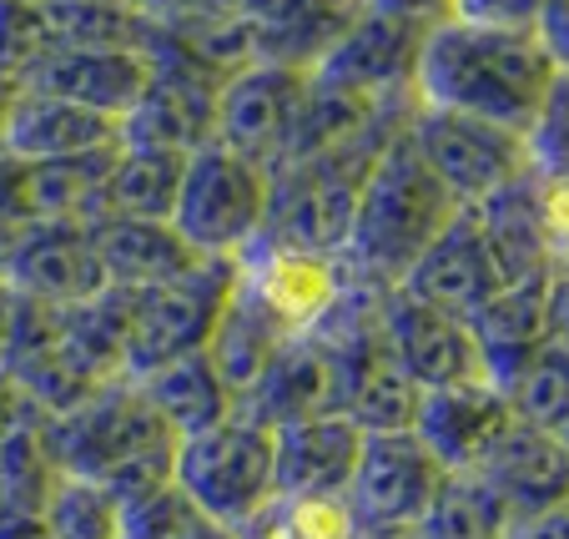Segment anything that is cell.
Masks as SVG:
<instances>
[{
  "instance_id": "obj_6",
  "label": "cell",
  "mask_w": 569,
  "mask_h": 539,
  "mask_svg": "<svg viewBox=\"0 0 569 539\" xmlns=\"http://www.w3.org/2000/svg\"><path fill=\"white\" fill-rule=\"evenodd\" d=\"M237 292V258H202L187 278L137 292L127 343V378H147L172 358L202 353L222 308Z\"/></svg>"
},
{
  "instance_id": "obj_33",
  "label": "cell",
  "mask_w": 569,
  "mask_h": 539,
  "mask_svg": "<svg viewBox=\"0 0 569 539\" xmlns=\"http://www.w3.org/2000/svg\"><path fill=\"white\" fill-rule=\"evenodd\" d=\"M343 495H272L248 525L237 529L242 539H348L353 535Z\"/></svg>"
},
{
  "instance_id": "obj_52",
  "label": "cell",
  "mask_w": 569,
  "mask_h": 539,
  "mask_svg": "<svg viewBox=\"0 0 569 539\" xmlns=\"http://www.w3.org/2000/svg\"><path fill=\"white\" fill-rule=\"evenodd\" d=\"M348 539H413V535H393V529H353Z\"/></svg>"
},
{
  "instance_id": "obj_23",
  "label": "cell",
  "mask_w": 569,
  "mask_h": 539,
  "mask_svg": "<svg viewBox=\"0 0 569 539\" xmlns=\"http://www.w3.org/2000/svg\"><path fill=\"white\" fill-rule=\"evenodd\" d=\"M217 127V91H202L192 81L151 76L141 101L121 117V147L167 151V157H192L212 141Z\"/></svg>"
},
{
  "instance_id": "obj_42",
  "label": "cell",
  "mask_w": 569,
  "mask_h": 539,
  "mask_svg": "<svg viewBox=\"0 0 569 539\" xmlns=\"http://www.w3.org/2000/svg\"><path fill=\"white\" fill-rule=\"evenodd\" d=\"M539 212L555 258L569 262V177H539Z\"/></svg>"
},
{
  "instance_id": "obj_50",
  "label": "cell",
  "mask_w": 569,
  "mask_h": 539,
  "mask_svg": "<svg viewBox=\"0 0 569 539\" xmlns=\"http://www.w3.org/2000/svg\"><path fill=\"white\" fill-rule=\"evenodd\" d=\"M21 101V81H11V76H0V131H6V121H11V107Z\"/></svg>"
},
{
  "instance_id": "obj_11",
  "label": "cell",
  "mask_w": 569,
  "mask_h": 539,
  "mask_svg": "<svg viewBox=\"0 0 569 539\" xmlns=\"http://www.w3.org/2000/svg\"><path fill=\"white\" fill-rule=\"evenodd\" d=\"M383 343L393 353V363L429 389H449V383H473L483 378V353L473 343L469 323L443 308L409 298L403 288L383 292Z\"/></svg>"
},
{
  "instance_id": "obj_43",
  "label": "cell",
  "mask_w": 569,
  "mask_h": 539,
  "mask_svg": "<svg viewBox=\"0 0 569 539\" xmlns=\"http://www.w3.org/2000/svg\"><path fill=\"white\" fill-rule=\"evenodd\" d=\"M535 36L545 46V56L555 61V71H569V0H549Z\"/></svg>"
},
{
  "instance_id": "obj_31",
  "label": "cell",
  "mask_w": 569,
  "mask_h": 539,
  "mask_svg": "<svg viewBox=\"0 0 569 539\" xmlns=\"http://www.w3.org/2000/svg\"><path fill=\"white\" fill-rule=\"evenodd\" d=\"M515 515L479 475H443L413 539H505Z\"/></svg>"
},
{
  "instance_id": "obj_45",
  "label": "cell",
  "mask_w": 569,
  "mask_h": 539,
  "mask_svg": "<svg viewBox=\"0 0 569 539\" xmlns=\"http://www.w3.org/2000/svg\"><path fill=\"white\" fill-rule=\"evenodd\" d=\"M505 539H569V505L545 509V515H525V519H515Z\"/></svg>"
},
{
  "instance_id": "obj_15",
  "label": "cell",
  "mask_w": 569,
  "mask_h": 539,
  "mask_svg": "<svg viewBox=\"0 0 569 539\" xmlns=\"http://www.w3.org/2000/svg\"><path fill=\"white\" fill-rule=\"evenodd\" d=\"M151 87V61L131 46H101V51H46L31 66L21 91H46V97L91 107L101 117L121 121Z\"/></svg>"
},
{
  "instance_id": "obj_49",
  "label": "cell",
  "mask_w": 569,
  "mask_h": 539,
  "mask_svg": "<svg viewBox=\"0 0 569 539\" xmlns=\"http://www.w3.org/2000/svg\"><path fill=\"white\" fill-rule=\"evenodd\" d=\"M11 313H16V288L0 278V348H6V333H11Z\"/></svg>"
},
{
  "instance_id": "obj_47",
  "label": "cell",
  "mask_w": 569,
  "mask_h": 539,
  "mask_svg": "<svg viewBox=\"0 0 569 539\" xmlns=\"http://www.w3.org/2000/svg\"><path fill=\"white\" fill-rule=\"evenodd\" d=\"M0 539H51L41 515H0Z\"/></svg>"
},
{
  "instance_id": "obj_7",
  "label": "cell",
  "mask_w": 569,
  "mask_h": 539,
  "mask_svg": "<svg viewBox=\"0 0 569 539\" xmlns=\"http://www.w3.org/2000/svg\"><path fill=\"white\" fill-rule=\"evenodd\" d=\"M409 141L429 162V172L459 197V207H479L483 197H495L519 172H529V147L519 131L463 117V111L419 107L409 121Z\"/></svg>"
},
{
  "instance_id": "obj_41",
  "label": "cell",
  "mask_w": 569,
  "mask_h": 539,
  "mask_svg": "<svg viewBox=\"0 0 569 539\" xmlns=\"http://www.w3.org/2000/svg\"><path fill=\"white\" fill-rule=\"evenodd\" d=\"M368 11L429 36V31H439V26L453 21V0H368Z\"/></svg>"
},
{
  "instance_id": "obj_18",
  "label": "cell",
  "mask_w": 569,
  "mask_h": 539,
  "mask_svg": "<svg viewBox=\"0 0 569 539\" xmlns=\"http://www.w3.org/2000/svg\"><path fill=\"white\" fill-rule=\"evenodd\" d=\"M423 31L398 26L388 16L368 11L333 51L312 66L322 87L353 91V97H388V91H409L413 87V66H419Z\"/></svg>"
},
{
  "instance_id": "obj_40",
  "label": "cell",
  "mask_w": 569,
  "mask_h": 539,
  "mask_svg": "<svg viewBox=\"0 0 569 539\" xmlns=\"http://www.w3.org/2000/svg\"><path fill=\"white\" fill-rule=\"evenodd\" d=\"M131 11L151 26L177 21H217V16H242V0H127Z\"/></svg>"
},
{
  "instance_id": "obj_5",
  "label": "cell",
  "mask_w": 569,
  "mask_h": 539,
  "mask_svg": "<svg viewBox=\"0 0 569 539\" xmlns=\"http://www.w3.org/2000/svg\"><path fill=\"white\" fill-rule=\"evenodd\" d=\"M268 167L237 157L222 141H207L187 157L182 192H177L172 227L197 258H242L262 238L268 222Z\"/></svg>"
},
{
  "instance_id": "obj_1",
  "label": "cell",
  "mask_w": 569,
  "mask_h": 539,
  "mask_svg": "<svg viewBox=\"0 0 569 539\" xmlns=\"http://www.w3.org/2000/svg\"><path fill=\"white\" fill-rule=\"evenodd\" d=\"M555 81V61L545 56L535 31H483V26L449 21L423 36L413 66L419 107L463 111L525 137L545 107Z\"/></svg>"
},
{
  "instance_id": "obj_44",
  "label": "cell",
  "mask_w": 569,
  "mask_h": 539,
  "mask_svg": "<svg viewBox=\"0 0 569 539\" xmlns=\"http://www.w3.org/2000/svg\"><path fill=\"white\" fill-rule=\"evenodd\" d=\"M0 222H26V162L0 147Z\"/></svg>"
},
{
  "instance_id": "obj_4",
  "label": "cell",
  "mask_w": 569,
  "mask_h": 539,
  "mask_svg": "<svg viewBox=\"0 0 569 539\" xmlns=\"http://www.w3.org/2000/svg\"><path fill=\"white\" fill-rule=\"evenodd\" d=\"M172 479L187 489L202 519L227 529H242L272 495H278V475H272V429L258 423L252 413H227L222 423L177 439V469Z\"/></svg>"
},
{
  "instance_id": "obj_38",
  "label": "cell",
  "mask_w": 569,
  "mask_h": 539,
  "mask_svg": "<svg viewBox=\"0 0 569 539\" xmlns=\"http://www.w3.org/2000/svg\"><path fill=\"white\" fill-rule=\"evenodd\" d=\"M529 167L539 177H569V71H555L545 91V107L525 131Z\"/></svg>"
},
{
  "instance_id": "obj_12",
  "label": "cell",
  "mask_w": 569,
  "mask_h": 539,
  "mask_svg": "<svg viewBox=\"0 0 569 539\" xmlns=\"http://www.w3.org/2000/svg\"><path fill=\"white\" fill-rule=\"evenodd\" d=\"M237 282H242V292L258 302L282 333L298 338V333H312L318 318L343 292V262L318 258V252H298V248H278V242L258 238L237 258Z\"/></svg>"
},
{
  "instance_id": "obj_14",
  "label": "cell",
  "mask_w": 569,
  "mask_h": 539,
  "mask_svg": "<svg viewBox=\"0 0 569 539\" xmlns=\"http://www.w3.org/2000/svg\"><path fill=\"white\" fill-rule=\"evenodd\" d=\"M509 423H515V409L489 378L429 389L413 413V433L443 465V475H473L489 459V449L505 439Z\"/></svg>"
},
{
  "instance_id": "obj_36",
  "label": "cell",
  "mask_w": 569,
  "mask_h": 539,
  "mask_svg": "<svg viewBox=\"0 0 569 539\" xmlns=\"http://www.w3.org/2000/svg\"><path fill=\"white\" fill-rule=\"evenodd\" d=\"M197 525H202V509L187 499L177 479L121 505V539H187Z\"/></svg>"
},
{
  "instance_id": "obj_51",
  "label": "cell",
  "mask_w": 569,
  "mask_h": 539,
  "mask_svg": "<svg viewBox=\"0 0 569 539\" xmlns=\"http://www.w3.org/2000/svg\"><path fill=\"white\" fill-rule=\"evenodd\" d=\"M187 539H242V535H237V529H227V525H212V519H202V525H197Z\"/></svg>"
},
{
  "instance_id": "obj_39",
  "label": "cell",
  "mask_w": 569,
  "mask_h": 539,
  "mask_svg": "<svg viewBox=\"0 0 569 539\" xmlns=\"http://www.w3.org/2000/svg\"><path fill=\"white\" fill-rule=\"evenodd\" d=\"M549 0H453V21L483 31H535Z\"/></svg>"
},
{
  "instance_id": "obj_35",
  "label": "cell",
  "mask_w": 569,
  "mask_h": 539,
  "mask_svg": "<svg viewBox=\"0 0 569 539\" xmlns=\"http://www.w3.org/2000/svg\"><path fill=\"white\" fill-rule=\"evenodd\" d=\"M41 519L51 539H121V499L97 479L61 475Z\"/></svg>"
},
{
  "instance_id": "obj_53",
  "label": "cell",
  "mask_w": 569,
  "mask_h": 539,
  "mask_svg": "<svg viewBox=\"0 0 569 539\" xmlns=\"http://www.w3.org/2000/svg\"><path fill=\"white\" fill-rule=\"evenodd\" d=\"M268 6H272V0H242V16H252V21H258V16L268 11Z\"/></svg>"
},
{
  "instance_id": "obj_24",
  "label": "cell",
  "mask_w": 569,
  "mask_h": 539,
  "mask_svg": "<svg viewBox=\"0 0 569 539\" xmlns=\"http://www.w3.org/2000/svg\"><path fill=\"white\" fill-rule=\"evenodd\" d=\"M131 318H137V292L107 282L97 298L61 308V343H56V353L87 378L91 389H101L111 378H127Z\"/></svg>"
},
{
  "instance_id": "obj_9",
  "label": "cell",
  "mask_w": 569,
  "mask_h": 539,
  "mask_svg": "<svg viewBox=\"0 0 569 539\" xmlns=\"http://www.w3.org/2000/svg\"><path fill=\"white\" fill-rule=\"evenodd\" d=\"M312 71L282 61H248L232 71L217 91V127L212 141L232 147L237 157H248L258 167H278L288 157L292 127H298L302 97H308Z\"/></svg>"
},
{
  "instance_id": "obj_19",
  "label": "cell",
  "mask_w": 569,
  "mask_h": 539,
  "mask_svg": "<svg viewBox=\"0 0 569 539\" xmlns=\"http://www.w3.org/2000/svg\"><path fill=\"white\" fill-rule=\"evenodd\" d=\"M469 333L483 353V378L505 393L519 368L535 358V348L549 338V272L505 282L495 298H483L469 313Z\"/></svg>"
},
{
  "instance_id": "obj_32",
  "label": "cell",
  "mask_w": 569,
  "mask_h": 539,
  "mask_svg": "<svg viewBox=\"0 0 569 539\" xmlns=\"http://www.w3.org/2000/svg\"><path fill=\"white\" fill-rule=\"evenodd\" d=\"M51 51H101V46H131L141 51L147 21L127 0H41Z\"/></svg>"
},
{
  "instance_id": "obj_10",
  "label": "cell",
  "mask_w": 569,
  "mask_h": 539,
  "mask_svg": "<svg viewBox=\"0 0 569 539\" xmlns=\"http://www.w3.org/2000/svg\"><path fill=\"white\" fill-rule=\"evenodd\" d=\"M0 278L36 302H87L107 288L91 227L81 222H0Z\"/></svg>"
},
{
  "instance_id": "obj_25",
  "label": "cell",
  "mask_w": 569,
  "mask_h": 539,
  "mask_svg": "<svg viewBox=\"0 0 569 539\" xmlns=\"http://www.w3.org/2000/svg\"><path fill=\"white\" fill-rule=\"evenodd\" d=\"M479 227L489 248L499 258V272L505 282L519 278H545V272L559 268L555 248H549V232H545V212H539V172H519L509 187H499L495 197H483L479 207Z\"/></svg>"
},
{
  "instance_id": "obj_20",
  "label": "cell",
  "mask_w": 569,
  "mask_h": 539,
  "mask_svg": "<svg viewBox=\"0 0 569 539\" xmlns=\"http://www.w3.org/2000/svg\"><path fill=\"white\" fill-rule=\"evenodd\" d=\"M0 147L16 151L21 162H71V157L121 147V121L76 107V101L46 97V91H21L11 121L0 131Z\"/></svg>"
},
{
  "instance_id": "obj_13",
  "label": "cell",
  "mask_w": 569,
  "mask_h": 539,
  "mask_svg": "<svg viewBox=\"0 0 569 539\" xmlns=\"http://www.w3.org/2000/svg\"><path fill=\"white\" fill-rule=\"evenodd\" d=\"M398 288L409 292V298L429 302V308H443V313L469 323L473 308L505 288V272H499L495 248L483 238L479 212H473V207H459L453 222L423 248V258L413 262L409 278L398 282Z\"/></svg>"
},
{
  "instance_id": "obj_8",
  "label": "cell",
  "mask_w": 569,
  "mask_h": 539,
  "mask_svg": "<svg viewBox=\"0 0 569 539\" xmlns=\"http://www.w3.org/2000/svg\"><path fill=\"white\" fill-rule=\"evenodd\" d=\"M443 485V465L423 449L413 429L398 433H363V453L348 479V515L358 529H393L413 535L429 515L433 495Z\"/></svg>"
},
{
  "instance_id": "obj_28",
  "label": "cell",
  "mask_w": 569,
  "mask_h": 539,
  "mask_svg": "<svg viewBox=\"0 0 569 539\" xmlns=\"http://www.w3.org/2000/svg\"><path fill=\"white\" fill-rule=\"evenodd\" d=\"M61 465L46 439V413L21 399L16 419L0 429V515H41Z\"/></svg>"
},
{
  "instance_id": "obj_54",
  "label": "cell",
  "mask_w": 569,
  "mask_h": 539,
  "mask_svg": "<svg viewBox=\"0 0 569 539\" xmlns=\"http://www.w3.org/2000/svg\"><path fill=\"white\" fill-rule=\"evenodd\" d=\"M559 439H565V449H569V419H565V429H559Z\"/></svg>"
},
{
  "instance_id": "obj_46",
  "label": "cell",
  "mask_w": 569,
  "mask_h": 539,
  "mask_svg": "<svg viewBox=\"0 0 569 539\" xmlns=\"http://www.w3.org/2000/svg\"><path fill=\"white\" fill-rule=\"evenodd\" d=\"M549 338L569 343V262L549 272Z\"/></svg>"
},
{
  "instance_id": "obj_22",
  "label": "cell",
  "mask_w": 569,
  "mask_h": 539,
  "mask_svg": "<svg viewBox=\"0 0 569 539\" xmlns=\"http://www.w3.org/2000/svg\"><path fill=\"white\" fill-rule=\"evenodd\" d=\"M368 16V0H272L252 21V61L312 71Z\"/></svg>"
},
{
  "instance_id": "obj_3",
  "label": "cell",
  "mask_w": 569,
  "mask_h": 539,
  "mask_svg": "<svg viewBox=\"0 0 569 539\" xmlns=\"http://www.w3.org/2000/svg\"><path fill=\"white\" fill-rule=\"evenodd\" d=\"M453 212H459V197L429 172V162L403 131L398 141H388L383 157L363 177L343 268L378 288H398L423 258V248L453 222Z\"/></svg>"
},
{
  "instance_id": "obj_27",
  "label": "cell",
  "mask_w": 569,
  "mask_h": 539,
  "mask_svg": "<svg viewBox=\"0 0 569 539\" xmlns=\"http://www.w3.org/2000/svg\"><path fill=\"white\" fill-rule=\"evenodd\" d=\"M137 383L177 439H192V433L222 423L227 413H237V393L222 383V373L212 368L207 348L202 353H187V358H172V363L151 368L147 378H137Z\"/></svg>"
},
{
  "instance_id": "obj_16",
  "label": "cell",
  "mask_w": 569,
  "mask_h": 539,
  "mask_svg": "<svg viewBox=\"0 0 569 539\" xmlns=\"http://www.w3.org/2000/svg\"><path fill=\"white\" fill-rule=\"evenodd\" d=\"M473 475L505 499V509L515 519L545 515V509L569 505V449L555 429H535V423L515 419L505 429V439L489 449Z\"/></svg>"
},
{
  "instance_id": "obj_26",
  "label": "cell",
  "mask_w": 569,
  "mask_h": 539,
  "mask_svg": "<svg viewBox=\"0 0 569 539\" xmlns=\"http://www.w3.org/2000/svg\"><path fill=\"white\" fill-rule=\"evenodd\" d=\"M242 413H252L268 429H282V423L312 419V413H333V393H328V358H322L318 338L298 333L278 348L262 378L242 393L237 403Z\"/></svg>"
},
{
  "instance_id": "obj_17",
  "label": "cell",
  "mask_w": 569,
  "mask_h": 539,
  "mask_svg": "<svg viewBox=\"0 0 569 539\" xmlns=\"http://www.w3.org/2000/svg\"><path fill=\"white\" fill-rule=\"evenodd\" d=\"M363 453V429L343 413H312V419L272 429V475L278 495H348V479Z\"/></svg>"
},
{
  "instance_id": "obj_34",
  "label": "cell",
  "mask_w": 569,
  "mask_h": 539,
  "mask_svg": "<svg viewBox=\"0 0 569 539\" xmlns=\"http://www.w3.org/2000/svg\"><path fill=\"white\" fill-rule=\"evenodd\" d=\"M509 409H515V419L535 423V429H565L569 419V343H559V338H545V343L535 348V358H529L525 368H519V378L505 389Z\"/></svg>"
},
{
  "instance_id": "obj_37",
  "label": "cell",
  "mask_w": 569,
  "mask_h": 539,
  "mask_svg": "<svg viewBox=\"0 0 569 539\" xmlns=\"http://www.w3.org/2000/svg\"><path fill=\"white\" fill-rule=\"evenodd\" d=\"M51 51V31H46L41 0H0V76L21 81L31 66Z\"/></svg>"
},
{
  "instance_id": "obj_29",
  "label": "cell",
  "mask_w": 569,
  "mask_h": 539,
  "mask_svg": "<svg viewBox=\"0 0 569 539\" xmlns=\"http://www.w3.org/2000/svg\"><path fill=\"white\" fill-rule=\"evenodd\" d=\"M282 343H288V333H282V328L262 313L258 302L242 292V282H237L232 302L222 308L212 338H207V358H212V368L222 373V383L237 393V403H242V393L258 383L262 368L278 358Z\"/></svg>"
},
{
  "instance_id": "obj_21",
  "label": "cell",
  "mask_w": 569,
  "mask_h": 539,
  "mask_svg": "<svg viewBox=\"0 0 569 539\" xmlns=\"http://www.w3.org/2000/svg\"><path fill=\"white\" fill-rule=\"evenodd\" d=\"M91 242H97V258H101V268H107V282L131 288V292L177 282L202 262L192 248H187V238L172 222L101 217V222H91Z\"/></svg>"
},
{
  "instance_id": "obj_30",
  "label": "cell",
  "mask_w": 569,
  "mask_h": 539,
  "mask_svg": "<svg viewBox=\"0 0 569 539\" xmlns=\"http://www.w3.org/2000/svg\"><path fill=\"white\" fill-rule=\"evenodd\" d=\"M182 172H187V157L121 147L117 162H111V172H107L101 217H141V222H172L177 192H182Z\"/></svg>"
},
{
  "instance_id": "obj_48",
  "label": "cell",
  "mask_w": 569,
  "mask_h": 539,
  "mask_svg": "<svg viewBox=\"0 0 569 539\" xmlns=\"http://www.w3.org/2000/svg\"><path fill=\"white\" fill-rule=\"evenodd\" d=\"M16 409H21V389H16L11 378L0 373V429H6V423L16 419Z\"/></svg>"
},
{
  "instance_id": "obj_2",
  "label": "cell",
  "mask_w": 569,
  "mask_h": 539,
  "mask_svg": "<svg viewBox=\"0 0 569 539\" xmlns=\"http://www.w3.org/2000/svg\"><path fill=\"white\" fill-rule=\"evenodd\" d=\"M46 439L61 475L97 479L121 505L172 485L177 433L161 423L137 378H111L76 409L46 419Z\"/></svg>"
}]
</instances>
